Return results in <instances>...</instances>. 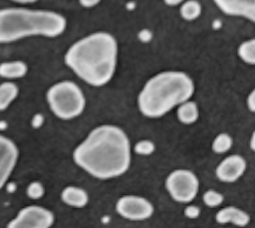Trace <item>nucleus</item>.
<instances>
[{"instance_id":"f257e3e1","label":"nucleus","mask_w":255,"mask_h":228,"mask_svg":"<svg viewBox=\"0 0 255 228\" xmlns=\"http://www.w3.org/2000/svg\"><path fill=\"white\" fill-rule=\"evenodd\" d=\"M73 160L95 178H117L130 167V140L127 132L118 125H98L75 147Z\"/></svg>"},{"instance_id":"f03ea898","label":"nucleus","mask_w":255,"mask_h":228,"mask_svg":"<svg viewBox=\"0 0 255 228\" xmlns=\"http://www.w3.org/2000/svg\"><path fill=\"white\" fill-rule=\"evenodd\" d=\"M119 46L114 35L96 31L74 42L64 55L66 66L83 82L103 87L114 78Z\"/></svg>"},{"instance_id":"7ed1b4c3","label":"nucleus","mask_w":255,"mask_h":228,"mask_svg":"<svg viewBox=\"0 0 255 228\" xmlns=\"http://www.w3.org/2000/svg\"><path fill=\"white\" fill-rule=\"evenodd\" d=\"M195 92L192 78L182 71H162L150 77L137 96V109L147 118H159L190 100Z\"/></svg>"},{"instance_id":"20e7f679","label":"nucleus","mask_w":255,"mask_h":228,"mask_svg":"<svg viewBox=\"0 0 255 228\" xmlns=\"http://www.w3.org/2000/svg\"><path fill=\"white\" fill-rule=\"evenodd\" d=\"M66 28V18L56 11L26 7L0 9V44H9L33 36L56 38L62 35Z\"/></svg>"},{"instance_id":"39448f33","label":"nucleus","mask_w":255,"mask_h":228,"mask_svg":"<svg viewBox=\"0 0 255 228\" xmlns=\"http://www.w3.org/2000/svg\"><path fill=\"white\" fill-rule=\"evenodd\" d=\"M46 100L53 114L63 120L81 115L87 103L82 89L69 80L53 84L46 93Z\"/></svg>"},{"instance_id":"423d86ee","label":"nucleus","mask_w":255,"mask_h":228,"mask_svg":"<svg viewBox=\"0 0 255 228\" xmlns=\"http://www.w3.org/2000/svg\"><path fill=\"white\" fill-rule=\"evenodd\" d=\"M164 186L169 196L178 203L189 204L199 191V179L197 175L185 168L172 170L165 178Z\"/></svg>"},{"instance_id":"0eeeda50","label":"nucleus","mask_w":255,"mask_h":228,"mask_svg":"<svg viewBox=\"0 0 255 228\" xmlns=\"http://www.w3.org/2000/svg\"><path fill=\"white\" fill-rule=\"evenodd\" d=\"M55 222L53 212L43 206L29 205L19 210L6 228H51Z\"/></svg>"},{"instance_id":"6e6552de","label":"nucleus","mask_w":255,"mask_h":228,"mask_svg":"<svg viewBox=\"0 0 255 228\" xmlns=\"http://www.w3.org/2000/svg\"><path fill=\"white\" fill-rule=\"evenodd\" d=\"M116 211L129 221H144L154 212L153 204L140 195H123L116 203Z\"/></svg>"},{"instance_id":"1a4fd4ad","label":"nucleus","mask_w":255,"mask_h":228,"mask_svg":"<svg viewBox=\"0 0 255 228\" xmlns=\"http://www.w3.org/2000/svg\"><path fill=\"white\" fill-rule=\"evenodd\" d=\"M19 157L16 143L9 137L0 134V189L9 180Z\"/></svg>"},{"instance_id":"9d476101","label":"nucleus","mask_w":255,"mask_h":228,"mask_svg":"<svg viewBox=\"0 0 255 228\" xmlns=\"http://www.w3.org/2000/svg\"><path fill=\"white\" fill-rule=\"evenodd\" d=\"M247 162L240 154H230L224 157L215 168L217 179L224 183H233L243 176Z\"/></svg>"},{"instance_id":"9b49d317","label":"nucleus","mask_w":255,"mask_h":228,"mask_svg":"<svg viewBox=\"0 0 255 228\" xmlns=\"http://www.w3.org/2000/svg\"><path fill=\"white\" fill-rule=\"evenodd\" d=\"M217 8L232 17L245 18L255 23V0H213Z\"/></svg>"},{"instance_id":"f8f14e48","label":"nucleus","mask_w":255,"mask_h":228,"mask_svg":"<svg viewBox=\"0 0 255 228\" xmlns=\"http://www.w3.org/2000/svg\"><path fill=\"white\" fill-rule=\"evenodd\" d=\"M218 224H233L237 227H245L250 223V215L241 208L228 205L219 209L215 214Z\"/></svg>"},{"instance_id":"ddd939ff","label":"nucleus","mask_w":255,"mask_h":228,"mask_svg":"<svg viewBox=\"0 0 255 228\" xmlns=\"http://www.w3.org/2000/svg\"><path fill=\"white\" fill-rule=\"evenodd\" d=\"M61 200L67 206L73 208H83L89 203L88 192L79 186H66L61 192Z\"/></svg>"},{"instance_id":"4468645a","label":"nucleus","mask_w":255,"mask_h":228,"mask_svg":"<svg viewBox=\"0 0 255 228\" xmlns=\"http://www.w3.org/2000/svg\"><path fill=\"white\" fill-rule=\"evenodd\" d=\"M28 65L22 60L5 61L0 63V78L5 81H14L25 77L28 73Z\"/></svg>"},{"instance_id":"2eb2a0df","label":"nucleus","mask_w":255,"mask_h":228,"mask_svg":"<svg viewBox=\"0 0 255 228\" xmlns=\"http://www.w3.org/2000/svg\"><path fill=\"white\" fill-rule=\"evenodd\" d=\"M176 117L183 124H192L199 117V109L195 102L188 100L176 108Z\"/></svg>"},{"instance_id":"dca6fc26","label":"nucleus","mask_w":255,"mask_h":228,"mask_svg":"<svg viewBox=\"0 0 255 228\" xmlns=\"http://www.w3.org/2000/svg\"><path fill=\"white\" fill-rule=\"evenodd\" d=\"M19 88L13 81H4L0 83V112L7 110L17 99Z\"/></svg>"},{"instance_id":"f3484780","label":"nucleus","mask_w":255,"mask_h":228,"mask_svg":"<svg viewBox=\"0 0 255 228\" xmlns=\"http://www.w3.org/2000/svg\"><path fill=\"white\" fill-rule=\"evenodd\" d=\"M180 16L185 21H194L202 13L201 4L197 0H185L179 8Z\"/></svg>"},{"instance_id":"a211bd4d","label":"nucleus","mask_w":255,"mask_h":228,"mask_svg":"<svg viewBox=\"0 0 255 228\" xmlns=\"http://www.w3.org/2000/svg\"><path fill=\"white\" fill-rule=\"evenodd\" d=\"M237 55L245 64L255 66V38L241 42L237 48Z\"/></svg>"},{"instance_id":"6ab92c4d","label":"nucleus","mask_w":255,"mask_h":228,"mask_svg":"<svg viewBox=\"0 0 255 228\" xmlns=\"http://www.w3.org/2000/svg\"><path fill=\"white\" fill-rule=\"evenodd\" d=\"M233 146V138L227 132L218 133L212 140L211 149L217 154L226 153Z\"/></svg>"},{"instance_id":"aec40b11","label":"nucleus","mask_w":255,"mask_h":228,"mask_svg":"<svg viewBox=\"0 0 255 228\" xmlns=\"http://www.w3.org/2000/svg\"><path fill=\"white\" fill-rule=\"evenodd\" d=\"M202 201L207 207L215 208V207L220 206L223 203L224 196L222 193H220L214 189H208L203 193Z\"/></svg>"},{"instance_id":"412c9836","label":"nucleus","mask_w":255,"mask_h":228,"mask_svg":"<svg viewBox=\"0 0 255 228\" xmlns=\"http://www.w3.org/2000/svg\"><path fill=\"white\" fill-rule=\"evenodd\" d=\"M132 150L137 155L148 156L155 151V143L150 139H140L134 143Z\"/></svg>"},{"instance_id":"4be33fe9","label":"nucleus","mask_w":255,"mask_h":228,"mask_svg":"<svg viewBox=\"0 0 255 228\" xmlns=\"http://www.w3.org/2000/svg\"><path fill=\"white\" fill-rule=\"evenodd\" d=\"M26 193L30 199L37 200V199H40L41 197H43V195L45 193V189H44V186L42 185V183H40L39 181H33L27 186Z\"/></svg>"},{"instance_id":"5701e85b","label":"nucleus","mask_w":255,"mask_h":228,"mask_svg":"<svg viewBox=\"0 0 255 228\" xmlns=\"http://www.w3.org/2000/svg\"><path fill=\"white\" fill-rule=\"evenodd\" d=\"M183 214L188 219H196L200 215V208L193 204H188L183 210Z\"/></svg>"},{"instance_id":"b1692460","label":"nucleus","mask_w":255,"mask_h":228,"mask_svg":"<svg viewBox=\"0 0 255 228\" xmlns=\"http://www.w3.org/2000/svg\"><path fill=\"white\" fill-rule=\"evenodd\" d=\"M246 105L251 113H255V88L247 96Z\"/></svg>"},{"instance_id":"393cba45","label":"nucleus","mask_w":255,"mask_h":228,"mask_svg":"<svg viewBox=\"0 0 255 228\" xmlns=\"http://www.w3.org/2000/svg\"><path fill=\"white\" fill-rule=\"evenodd\" d=\"M102 0H79V3L82 7L90 9L96 7L98 4L101 3Z\"/></svg>"},{"instance_id":"a878e982","label":"nucleus","mask_w":255,"mask_h":228,"mask_svg":"<svg viewBox=\"0 0 255 228\" xmlns=\"http://www.w3.org/2000/svg\"><path fill=\"white\" fill-rule=\"evenodd\" d=\"M184 1H185V0H163V2H164L167 6H171V7L181 5Z\"/></svg>"},{"instance_id":"bb28decb","label":"nucleus","mask_w":255,"mask_h":228,"mask_svg":"<svg viewBox=\"0 0 255 228\" xmlns=\"http://www.w3.org/2000/svg\"><path fill=\"white\" fill-rule=\"evenodd\" d=\"M249 146H250V149L255 152V129L253 130V132H252V134H251V136H250Z\"/></svg>"},{"instance_id":"cd10ccee","label":"nucleus","mask_w":255,"mask_h":228,"mask_svg":"<svg viewBox=\"0 0 255 228\" xmlns=\"http://www.w3.org/2000/svg\"><path fill=\"white\" fill-rule=\"evenodd\" d=\"M12 2L18 3V4H23V5H27V4H33L36 3L38 0H11Z\"/></svg>"}]
</instances>
